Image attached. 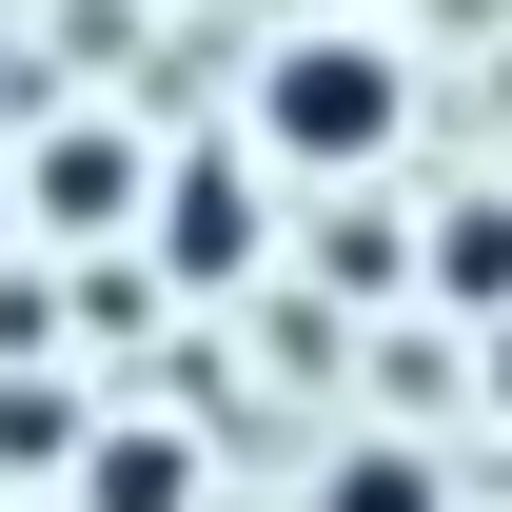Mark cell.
Instances as JSON below:
<instances>
[{"mask_svg":"<svg viewBox=\"0 0 512 512\" xmlns=\"http://www.w3.org/2000/svg\"><path fill=\"white\" fill-rule=\"evenodd\" d=\"M256 138H276V158H316V178L394 158V40H276V79H256Z\"/></svg>","mask_w":512,"mask_h":512,"instance_id":"cell-1","label":"cell"},{"mask_svg":"<svg viewBox=\"0 0 512 512\" xmlns=\"http://www.w3.org/2000/svg\"><path fill=\"white\" fill-rule=\"evenodd\" d=\"M20 197H40L60 237H119L158 178H138V138H119V119H79V138H40V178H20Z\"/></svg>","mask_w":512,"mask_h":512,"instance_id":"cell-2","label":"cell"},{"mask_svg":"<svg viewBox=\"0 0 512 512\" xmlns=\"http://www.w3.org/2000/svg\"><path fill=\"white\" fill-rule=\"evenodd\" d=\"M158 237H178V276H256V178L237 158H178L158 178Z\"/></svg>","mask_w":512,"mask_h":512,"instance_id":"cell-3","label":"cell"},{"mask_svg":"<svg viewBox=\"0 0 512 512\" xmlns=\"http://www.w3.org/2000/svg\"><path fill=\"white\" fill-rule=\"evenodd\" d=\"M316 512H434V473L375 434V453H335V473H316Z\"/></svg>","mask_w":512,"mask_h":512,"instance_id":"cell-4","label":"cell"},{"mask_svg":"<svg viewBox=\"0 0 512 512\" xmlns=\"http://www.w3.org/2000/svg\"><path fill=\"white\" fill-rule=\"evenodd\" d=\"M0 217H20V197H0Z\"/></svg>","mask_w":512,"mask_h":512,"instance_id":"cell-5","label":"cell"}]
</instances>
